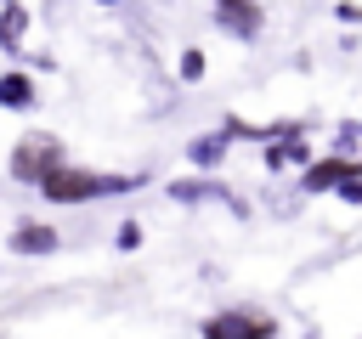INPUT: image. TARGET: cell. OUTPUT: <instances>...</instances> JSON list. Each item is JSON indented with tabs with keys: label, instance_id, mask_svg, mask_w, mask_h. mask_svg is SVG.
Wrapping results in <instances>:
<instances>
[{
	"label": "cell",
	"instance_id": "16",
	"mask_svg": "<svg viewBox=\"0 0 362 339\" xmlns=\"http://www.w3.org/2000/svg\"><path fill=\"white\" fill-rule=\"evenodd\" d=\"M102 6H119V0H102Z\"/></svg>",
	"mask_w": 362,
	"mask_h": 339
},
{
	"label": "cell",
	"instance_id": "2",
	"mask_svg": "<svg viewBox=\"0 0 362 339\" xmlns=\"http://www.w3.org/2000/svg\"><path fill=\"white\" fill-rule=\"evenodd\" d=\"M198 339H277V316L249 311V305H226L198 328Z\"/></svg>",
	"mask_w": 362,
	"mask_h": 339
},
{
	"label": "cell",
	"instance_id": "4",
	"mask_svg": "<svg viewBox=\"0 0 362 339\" xmlns=\"http://www.w3.org/2000/svg\"><path fill=\"white\" fill-rule=\"evenodd\" d=\"M345 181H362V158L356 153H328V158H311L300 186L305 192H339Z\"/></svg>",
	"mask_w": 362,
	"mask_h": 339
},
{
	"label": "cell",
	"instance_id": "12",
	"mask_svg": "<svg viewBox=\"0 0 362 339\" xmlns=\"http://www.w3.org/2000/svg\"><path fill=\"white\" fill-rule=\"evenodd\" d=\"M175 68H181V79H187V85H198V79H204V68H209V56H204V51H198V45H187V51H181V62H175Z\"/></svg>",
	"mask_w": 362,
	"mask_h": 339
},
{
	"label": "cell",
	"instance_id": "13",
	"mask_svg": "<svg viewBox=\"0 0 362 339\" xmlns=\"http://www.w3.org/2000/svg\"><path fill=\"white\" fill-rule=\"evenodd\" d=\"M113 249L136 254V249H141V226H136V220H124V226H119V243H113Z\"/></svg>",
	"mask_w": 362,
	"mask_h": 339
},
{
	"label": "cell",
	"instance_id": "8",
	"mask_svg": "<svg viewBox=\"0 0 362 339\" xmlns=\"http://www.w3.org/2000/svg\"><path fill=\"white\" fill-rule=\"evenodd\" d=\"M34 96H40V90H34V79H28L23 68H6V73H0V107H6V113H28Z\"/></svg>",
	"mask_w": 362,
	"mask_h": 339
},
{
	"label": "cell",
	"instance_id": "11",
	"mask_svg": "<svg viewBox=\"0 0 362 339\" xmlns=\"http://www.w3.org/2000/svg\"><path fill=\"white\" fill-rule=\"evenodd\" d=\"M23 34H28V11H23L17 0H6V6H0V51L17 56V51H23Z\"/></svg>",
	"mask_w": 362,
	"mask_h": 339
},
{
	"label": "cell",
	"instance_id": "3",
	"mask_svg": "<svg viewBox=\"0 0 362 339\" xmlns=\"http://www.w3.org/2000/svg\"><path fill=\"white\" fill-rule=\"evenodd\" d=\"M57 164H62V141L45 136V130H28V136L11 147V175H17V181H40V175L57 170Z\"/></svg>",
	"mask_w": 362,
	"mask_h": 339
},
{
	"label": "cell",
	"instance_id": "17",
	"mask_svg": "<svg viewBox=\"0 0 362 339\" xmlns=\"http://www.w3.org/2000/svg\"><path fill=\"white\" fill-rule=\"evenodd\" d=\"M305 339H317V333H305Z\"/></svg>",
	"mask_w": 362,
	"mask_h": 339
},
{
	"label": "cell",
	"instance_id": "5",
	"mask_svg": "<svg viewBox=\"0 0 362 339\" xmlns=\"http://www.w3.org/2000/svg\"><path fill=\"white\" fill-rule=\"evenodd\" d=\"M215 23H221V34H232V40H260L266 6H260V0H215Z\"/></svg>",
	"mask_w": 362,
	"mask_h": 339
},
{
	"label": "cell",
	"instance_id": "10",
	"mask_svg": "<svg viewBox=\"0 0 362 339\" xmlns=\"http://www.w3.org/2000/svg\"><path fill=\"white\" fill-rule=\"evenodd\" d=\"M311 158H317V153H311L300 136H288V141H266V153H260V164H266L272 175H277V170H288V164H311Z\"/></svg>",
	"mask_w": 362,
	"mask_h": 339
},
{
	"label": "cell",
	"instance_id": "6",
	"mask_svg": "<svg viewBox=\"0 0 362 339\" xmlns=\"http://www.w3.org/2000/svg\"><path fill=\"white\" fill-rule=\"evenodd\" d=\"M57 249H62L57 226H45V220H17L11 226V254H57Z\"/></svg>",
	"mask_w": 362,
	"mask_h": 339
},
{
	"label": "cell",
	"instance_id": "9",
	"mask_svg": "<svg viewBox=\"0 0 362 339\" xmlns=\"http://www.w3.org/2000/svg\"><path fill=\"white\" fill-rule=\"evenodd\" d=\"M170 198H181V203H232V209H243L221 181H170Z\"/></svg>",
	"mask_w": 362,
	"mask_h": 339
},
{
	"label": "cell",
	"instance_id": "1",
	"mask_svg": "<svg viewBox=\"0 0 362 339\" xmlns=\"http://www.w3.org/2000/svg\"><path fill=\"white\" fill-rule=\"evenodd\" d=\"M147 175H107V170H85V164H57V170H45L34 186H40V198H51V203H96V198H119V192H136Z\"/></svg>",
	"mask_w": 362,
	"mask_h": 339
},
{
	"label": "cell",
	"instance_id": "15",
	"mask_svg": "<svg viewBox=\"0 0 362 339\" xmlns=\"http://www.w3.org/2000/svg\"><path fill=\"white\" fill-rule=\"evenodd\" d=\"M339 198H345V203H362V181H345V186H339Z\"/></svg>",
	"mask_w": 362,
	"mask_h": 339
},
{
	"label": "cell",
	"instance_id": "14",
	"mask_svg": "<svg viewBox=\"0 0 362 339\" xmlns=\"http://www.w3.org/2000/svg\"><path fill=\"white\" fill-rule=\"evenodd\" d=\"M334 17H339L345 28H356V23H362V6H356V0H339V6H334Z\"/></svg>",
	"mask_w": 362,
	"mask_h": 339
},
{
	"label": "cell",
	"instance_id": "7",
	"mask_svg": "<svg viewBox=\"0 0 362 339\" xmlns=\"http://www.w3.org/2000/svg\"><path fill=\"white\" fill-rule=\"evenodd\" d=\"M226 153H232V141H226L221 130H209V136H192V141H187V164H192V170H221V164H226Z\"/></svg>",
	"mask_w": 362,
	"mask_h": 339
}]
</instances>
